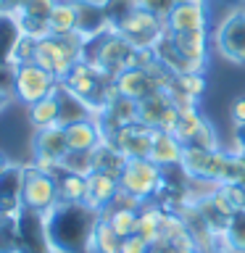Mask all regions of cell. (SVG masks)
I'll list each match as a JSON object with an SVG mask.
<instances>
[{"instance_id": "cell-1", "label": "cell", "mask_w": 245, "mask_h": 253, "mask_svg": "<svg viewBox=\"0 0 245 253\" xmlns=\"http://www.w3.org/2000/svg\"><path fill=\"white\" fill-rule=\"evenodd\" d=\"M103 213L87 203H58L53 211L45 213L50 251L53 253H95L92 235Z\"/></svg>"}, {"instance_id": "cell-2", "label": "cell", "mask_w": 245, "mask_h": 253, "mask_svg": "<svg viewBox=\"0 0 245 253\" xmlns=\"http://www.w3.org/2000/svg\"><path fill=\"white\" fill-rule=\"evenodd\" d=\"M84 55H87V40L79 32L47 35L37 40L35 47V63H40L45 71H50L55 79H63L71 71V66L84 61Z\"/></svg>"}, {"instance_id": "cell-3", "label": "cell", "mask_w": 245, "mask_h": 253, "mask_svg": "<svg viewBox=\"0 0 245 253\" xmlns=\"http://www.w3.org/2000/svg\"><path fill=\"white\" fill-rule=\"evenodd\" d=\"M119 185L129 195L137 198L140 203H150L156 201L158 190L163 185V169L150 158H129L122 177H119Z\"/></svg>"}, {"instance_id": "cell-4", "label": "cell", "mask_w": 245, "mask_h": 253, "mask_svg": "<svg viewBox=\"0 0 245 253\" xmlns=\"http://www.w3.org/2000/svg\"><path fill=\"white\" fill-rule=\"evenodd\" d=\"M58 87H61V79H55L50 71H45L35 61L13 66V92L27 106L42 98H50V95L58 92Z\"/></svg>"}, {"instance_id": "cell-5", "label": "cell", "mask_w": 245, "mask_h": 253, "mask_svg": "<svg viewBox=\"0 0 245 253\" xmlns=\"http://www.w3.org/2000/svg\"><path fill=\"white\" fill-rule=\"evenodd\" d=\"M227 156H229V150H221V148L219 150H203L195 145H185L179 171L193 182L219 185L221 174H224V166H227Z\"/></svg>"}, {"instance_id": "cell-6", "label": "cell", "mask_w": 245, "mask_h": 253, "mask_svg": "<svg viewBox=\"0 0 245 253\" xmlns=\"http://www.w3.org/2000/svg\"><path fill=\"white\" fill-rule=\"evenodd\" d=\"M61 203V193H58V179L50 174H42L35 166H27L24 171V187H21V206L40 213L53 211Z\"/></svg>"}, {"instance_id": "cell-7", "label": "cell", "mask_w": 245, "mask_h": 253, "mask_svg": "<svg viewBox=\"0 0 245 253\" xmlns=\"http://www.w3.org/2000/svg\"><path fill=\"white\" fill-rule=\"evenodd\" d=\"M213 45L221 58L245 66V8H235L224 16L213 35Z\"/></svg>"}, {"instance_id": "cell-8", "label": "cell", "mask_w": 245, "mask_h": 253, "mask_svg": "<svg viewBox=\"0 0 245 253\" xmlns=\"http://www.w3.org/2000/svg\"><path fill=\"white\" fill-rule=\"evenodd\" d=\"M137 122L150 126V129L174 134L177 122H179V108L174 106L171 95L166 90H156L137 103Z\"/></svg>"}, {"instance_id": "cell-9", "label": "cell", "mask_w": 245, "mask_h": 253, "mask_svg": "<svg viewBox=\"0 0 245 253\" xmlns=\"http://www.w3.org/2000/svg\"><path fill=\"white\" fill-rule=\"evenodd\" d=\"M13 229H16V240H19V251H24V253H53L50 240H47L45 213L21 206L19 213L13 216Z\"/></svg>"}, {"instance_id": "cell-10", "label": "cell", "mask_w": 245, "mask_h": 253, "mask_svg": "<svg viewBox=\"0 0 245 253\" xmlns=\"http://www.w3.org/2000/svg\"><path fill=\"white\" fill-rule=\"evenodd\" d=\"M116 32L122 37L129 40L134 47H156L166 37V32H169V29H166L163 19H158V16L137 8V11H134Z\"/></svg>"}, {"instance_id": "cell-11", "label": "cell", "mask_w": 245, "mask_h": 253, "mask_svg": "<svg viewBox=\"0 0 245 253\" xmlns=\"http://www.w3.org/2000/svg\"><path fill=\"white\" fill-rule=\"evenodd\" d=\"M153 132L156 129L134 122V124L119 126V129H114L111 134H106V140L114 142L126 158H148L150 156V145H153Z\"/></svg>"}, {"instance_id": "cell-12", "label": "cell", "mask_w": 245, "mask_h": 253, "mask_svg": "<svg viewBox=\"0 0 245 253\" xmlns=\"http://www.w3.org/2000/svg\"><path fill=\"white\" fill-rule=\"evenodd\" d=\"M171 45L179 50L195 71H205L208 66V29L201 32H169Z\"/></svg>"}, {"instance_id": "cell-13", "label": "cell", "mask_w": 245, "mask_h": 253, "mask_svg": "<svg viewBox=\"0 0 245 253\" xmlns=\"http://www.w3.org/2000/svg\"><path fill=\"white\" fill-rule=\"evenodd\" d=\"M211 11L208 3H174L171 13L166 16L169 32H201L208 29Z\"/></svg>"}, {"instance_id": "cell-14", "label": "cell", "mask_w": 245, "mask_h": 253, "mask_svg": "<svg viewBox=\"0 0 245 253\" xmlns=\"http://www.w3.org/2000/svg\"><path fill=\"white\" fill-rule=\"evenodd\" d=\"M74 8H77V32L87 42L111 32V24L106 19L100 0H74Z\"/></svg>"}, {"instance_id": "cell-15", "label": "cell", "mask_w": 245, "mask_h": 253, "mask_svg": "<svg viewBox=\"0 0 245 253\" xmlns=\"http://www.w3.org/2000/svg\"><path fill=\"white\" fill-rule=\"evenodd\" d=\"M24 171L27 166L11 164L0 174V216L13 219L21 209V187H24Z\"/></svg>"}, {"instance_id": "cell-16", "label": "cell", "mask_w": 245, "mask_h": 253, "mask_svg": "<svg viewBox=\"0 0 245 253\" xmlns=\"http://www.w3.org/2000/svg\"><path fill=\"white\" fill-rule=\"evenodd\" d=\"M66 129V142H69V153H90V150L103 140V129L98 124V119H77L71 124H63Z\"/></svg>"}, {"instance_id": "cell-17", "label": "cell", "mask_w": 245, "mask_h": 253, "mask_svg": "<svg viewBox=\"0 0 245 253\" xmlns=\"http://www.w3.org/2000/svg\"><path fill=\"white\" fill-rule=\"evenodd\" d=\"M119 177H111V174H103V171H90L87 174V206H92L95 211H106L114 198L119 195Z\"/></svg>"}, {"instance_id": "cell-18", "label": "cell", "mask_w": 245, "mask_h": 253, "mask_svg": "<svg viewBox=\"0 0 245 253\" xmlns=\"http://www.w3.org/2000/svg\"><path fill=\"white\" fill-rule=\"evenodd\" d=\"M114 87L119 90V95H124V98H129L134 103L148 98L150 92L161 90L145 69H126V71H122L119 77H114Z\"/></svg>"}, {"instance_id": "cell-19", "label": "cell", "mask_w": 245, "mask_h": 253, "mask_svg": "<svg viewBox=\"0 0 245 253\" xmlns=\"http://www.w3.org/2000/svg\"><path fill=\"white\" fill-rule=\"evenodd\" d=\"M182 153H185V142L177 140L171 132H153V145H150V161L158 164L161 169H177L182 164Z\"/></svg>"}, {"instance_id": "cell-20", "label": "cell", "mask_w": 245, "mask_h": 253, "mask_svg": "<svg viewBox=\"0 0 245 253\" xmlns=\"http://www.w3.org/2000/svg\"><path fill=\"white\" fill-rule=\"evenodd\" d=\"M126 161H129V158L106 137L90 150V169L92 171H103V174H111V177H122Z\"/></svg>"}, {"instance_id": "cell-21", "label": "cell", "mask_w": 245, "mask_h": 253, "mask_svg": "<svg viewBox=\"0 0 245 253\" xmlns=\"http://www.w3.org/2000/svg\"><path fill=\"white\" fill-rule=\"evenodd\" d=\"M35 156H47V158H55L58 164H63V158L69 156V142H66V129H63V124L37 129Z\"/></svg>"}, {"instance_id": "cell-22", "label": "cell", "mask_w": 245, "mask_h": 253, "mask_svg": "<svg viewBox=\"0 0 245 253\" xmlns=\"http://www.w3.org/2000/svg\"><path fill=\"white\" fill-rule=\"evenodd\" d=\"M161 224H163V206H158L156 201L142 203L137 211V229H134V235L142 237L148 245H153L161 237Z\"/></svg>"}, {"instance_id": "cell-23", "label": "cell", "mask_w": 245, "mask_h": 253, "mask_svg": "<svg viewBox=\"0 0 245 253\" xmlns=\"http://www.w3.org/2000/svg\"><path fill=\"white\" fill-rule=\"evenodd\" d=\"M58 193H61V203H87V177L61 169Z\"/></svg>"}, {"instance_id": "cell-24", "label": "cell", "mask_w": 245, "mask_h": 253, "mask_svg": "<svg viewBox=\"0 0 245 253\" xmlns=\"http://www.w3.org/2000/svg\"><path fill=\"white\" fill-rule=\"evenodd\" d=\"M29 122L37 126V129H45V126H55L61 124V100L58 95H50V98H42L29 106Z\"/></svg>"}, {"instance_id": "cell-25", "label": "cell", "mask_w": 245, "mask_h": 253, "mask_svg": "<svg viewBox=\"0 0 245 253\" xmlns=\"http://www.w3.org/2000/svg\"><path fill=\"white\" fill-rule=\"evenodd\" d=\"M47 29L50 35H71L77 32V8H74V0H58L47 19Z\"/></svg>"}, {"instance_id": "cell-26", "label": "cell", "mask_w": 245, "mask_h": 253, "mask_svg": "<svg viewBox=\"0 0 245 253\" xmlns=\"http://www.w3.org/2000/svg\"><path fill=\"white\" fill-rule=\"evenodd\" d=\"M137 211L140 209H122V206H108L103 211V219L114 227V232H119L122 237H129L134 235L137 229Z\"/></svg>"}, {"instance_id": "cell-27", "label": "cell", "mask_w": 245, "mask_h": 253, "mask_svg": "<svg viewBox=\"0 0 245 253\" xmlns=\"http://www.w3.org/2000/svg\"><path fill=\"white\" fill-rule=\"evenodd\" d=\"M179 108V122H177V129H174V134H177L179 142H185V145H190L195 137V132L201 129L203 124V116L201 111H198V106H177Z\"/></svg>"}, {"instance_id": "cell-28", "label": "cell", "mask_w": 245, "mask_h": 253, "mask_svg": "<svg viewBox=\"0 0 245 253\" xmlns=\"http://www.w3.org/2000/svg\"><path fill=\"white\" fill-rule=\"evenodd\" d=\"M221 235H224V248L229 253H245V209L227 219Z\"/></svg>"}, {"instance_id": "cell-29", "label": "cell", "mask_w": 245, "mask_h": 253, "mask_svg": "<svg viewBox=\"0 0 245 253\" xmlns=\"http://www.w3.org/2000/svg\"><path fill=\"white\" fill-rule=\"evenodd\" d=\"M122 240L124 237L114 232V227L106 219H100L92 235V251L95 253H122Z\"/></svg>"}, {"instance_id": "cell-30", "label": "cell", "mask_w": 245, "mask_h": 253, "mask_svg": "<svg viewBox=\"0 0 245 253\" xmlns=\"http://www.w3.org/2000/svg\"><path fill=\"white\" fill-rule=\"evenodd\" d=\"M100 3H103L106 19L111 24V32H116L134 11H137V0H100Z\"/></svg>"}, {"instance_id": "cell-31", "label": "cell", "mask_w": 245, "mask_h": 253, "mask_svg": "<svg viewBox=\"0 0 245 253\" xmlns=\"http://www.w3.org/2000/svg\"><path fill=\"white\" fill-rule=\"evenodd\" d=\"M174 90H179L182 95H187V98L198 100L201 95L205 92V77L203 71H190V74H179L177 79H174Z\"/></svg>"}, {"instance_id": "cell-32", "label": "cell", "mask_w": 245, "mask_h": 253, "mask_svg": "<svg viewBox=\"0 0 245 253\" xmlns=\"http://www.w3.org/2000/svg\"><path fill=\"white\" fill-rule=\"evenodd\" d=\"M55 3H58V0H24V3L19 8H13V11L21 13V16H29V19H37V21H47Z\"/></svg>"}, {"instance_id": "cell-33", "label": "cell", "mask_w": 245, "mask_h": 253, "mask_svg": "<svg viewBox=\"0 0 245 253\" xmlns=\"http://www.w3.org/2000/svg\"><path fill=\"white\" fill-rule=\"evenodd\" d=\"M190 145H195V148H203V150H219V134L216 129L211 126L208 119H203V124H201V129L195 132V137Z\"/></svg>"}, {"instance_id": "cell-34", "label": "cell", "mask_w": 245, "mask_h": 253, "mask_svg": "<svg viewBox=\"0 0 245 253\" xmlns=\"http://www.w3.org/2000/svg\"><path fill=\"white\" fill-rule=\"evenodd\" d=\"M137 8H142V11H148V13H153V16L166 21V16H169L171 8H174V0H137Z\"/></svg>"}, {"instance_id": "cell-35", "label": "cell", "mask_w": 245, "mask_h": 253, "mask_svg": "<svg viewBox=\"0 0 245 253\" xmlns=\"http://www.w3.org/2000/svg\"><path fill=\"white\" fill-rule=\"evenodd\" d=\"M122 253H150V245L137 235H129L122 240Z\"/></svg>"}, {"instance_id": "cell-36", "label": "cell", "mask_w": 245, "mask_h": 253, "mask_svg": "<svg viewBox=\"0 0 245 253\" xmlns=\"http://www.w3.org/2000/svg\"><path fill=\"white\" fill-rule=\"evenodd\" d=\"M229 116H232L235 126H243V124H245V98H235V100H232Z\"/></svg>"}, {"instance_id": "cell-37", "label": "cell", "mask_w": 245, "mask_h": 253, "mask_svg": "<svg viewBox=\"0 0 245 253\" xmlns=\"http://www.w3.org/2000/svg\"><path fill=\"white\" fill-rule=\"evenodd\" d=\"M235 148H237V150H243V153H245V124H243V126H237V129H235Z\"/></svg>"}, {"instance_id": "cell-38", "label": "cell", "mask_w": 245, "mask_h": 253, "mask_svg": "<svg viewBox=\"0 0 245 253\" xmlns=\"http://www.w3.org/2000/svg\"><path fill=\"white\" fill-rule=\"evenodd\" d=\"M8 103H11V92H8L5 87H0V111H5Z\"/></svg>"}, {"instance_id": "cell-39", "label": "cell", "mask_w": 245, "mask_h": 253, "mask_svg": "<svg viewBox=\"0 0 245 253\" xmlns=\"http://www.w3.org/2000/svg\"><path fill=\"white\" fill-rule=\"evenodd\" d=\"M8 166H11V161H8V158H5L3 153H0V174H3V171L8 169Z\"/></svg>"}, {"instance_id": "cell-40", "label": "cell", "mask_w": 245, "mask_h": 253, "mask_svg": "<svg viewBox=\"0 0 245 253\" xmlns=\"http://www.w3.org/2000/svg\"><path fill=\"white\" fill-rule=\"evenodd\" d=\"M174 3H208V0H174Z\"/></svg>"}, {"instance_id": "cell-41", "label": "cell", "mask_w": 245, "mask_h": 253, "mask_svg": "<svg viewBox=\"0 0 245 253\" xmlns=\"http://www.w3.org/2000/svg\"><path fill=\"white\" fill-rule=\"evenodd\" d=\"M19 253H24V251H19Z\"/></svg>"}]
</instances>
